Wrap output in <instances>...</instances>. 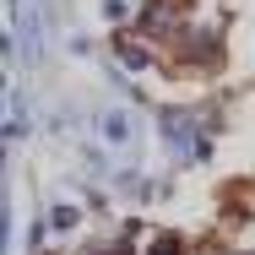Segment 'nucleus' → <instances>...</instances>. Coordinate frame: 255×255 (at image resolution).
<instances>
[{
	"mask_svg": "<svg viewBox=\"0 0 255 255\" xmlns=\"http://www.w3.org/2000/svg\"><path fill=\"white\" fill-rule=\"evenodd\" d=\"M174 16H179V0H157L152 11L141 16V27H147V33H168V22H174Z\"/></svg>",
	"mask_w": 255,
	"mask_h": 255,
	"instance_id": "f257e3e1",
	"label": "nucleus"
},
{
	"mask_svg": "<svg viewBox=\"0 0 255 255\" xmlns=\"http://www.w3.org/2000/svg\"><path fill=\"white\" fill-rule=\"evenodd\" d=\"M103 136H109V141H125L130 130H125V120H120V114H103Z\"/></svg>",
	"mask_w": 255,
	"mask_h": 255,
	"instance_id": "f03ea898",
	"label": "nucleus"
},
{
	"mask_svg": "<svg viewBox=\"0 0 255 255\" xmlns=\"http://www.w3.org/2000/svg\"><path fill=\"white\" fill-rule=\"evenodd\" d=\"M120 60H125L130 71H141V65H147V49H136V44H120Z\"/></svg>",
	"mask_w": 255,
	"mask_h": 255,
	"instance_id": "7ed1b4c3",
	"label": "nucleus"
},
{
	"mask_svg": "<svg viewBox=\"0 0 255 255\" xmlns=\"http://www.w3.org/2000/svg\"><path fill=\"white\" fill-rule=\"evenodd\" d=\"M152 255H185V250H179L174 234H157V239H152Z\"/></svg>",
	"mask_w": 255,
	"mask_h": 255,
	"instance_id": "20e7f679",
	"label": "nucleus"
}]
</instances>
